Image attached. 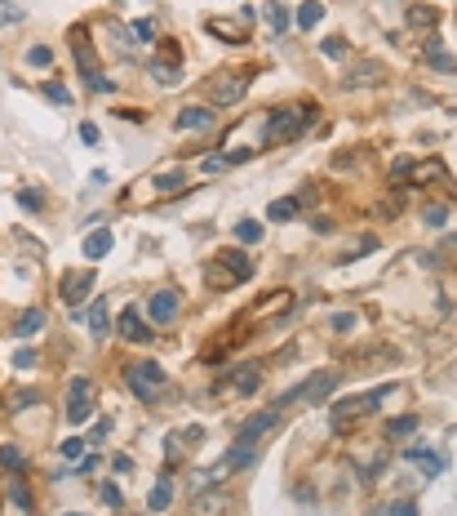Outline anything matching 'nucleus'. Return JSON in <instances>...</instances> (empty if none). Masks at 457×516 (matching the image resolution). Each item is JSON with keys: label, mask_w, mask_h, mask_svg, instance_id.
<instances>
[{"label": "nucleus", "mask_w": 457, "mask_h": 516, "mask_svg": "<svg viewBox=\"0 0 457 516\" xmlns=\"http://www.w3.org/2000/svg\"><path fill=\"white\" fill-rule=\"evenodd\" d=\"M205 280H209L213 290H231V285H235V280H231L222 268H218V263H209V268H205Z\"/></svg>", "instance_id": "nucleus-31"}, {"label": "nucleus", "mask_w": 457, "mask_h": 516, "mask_svg": "<svg viewBox=\"0 0 457 516\" xmlns=\"http://www.w3.org/2000/svg\"><path fill=\"white\" fill-rule=\"evenodd\" d=\"M18 205L23 209H40L45 201H40V192H18Z\"/></svg>", "instance_id": "nucleus-47"}, {"label": "nucleus", "mask_w": 457, "mask_h": 516, "mask_svg": "<svg viewBox=\"0 0 457 516\" xmlns=\"http://www.w3.org/2000/svg\"><path fill=\"white\" fill-rule=\"evenodd\" d=\"M386 392H391V388H373L368 396H351V401H337V405H333V414H329L333 432H346L351 423H360L368 410H378V405L386 401Z\"/></svg>", "instance_id": "nucleus-5"}, {"label": "nucleus", "mask_w": 457, "mask_h": 516, "mask_svg": "<svg viewBox=\"0 0 457 516\" xmlns=\"http://www.w3.org/2000/svg\"><path fill=\"white\" fill-rule=\"evenodd\" d=\"M315 107L311 103H293V107H276V111H266V125H262V138L266 143H289V138H298L302 129H307L311 121H315Z\"/></svg>", "instance_id": "nucleus-1"}, {"label": "nucleus", "mask_w": 457, "mask_h": 516, "mask_svg": "<svg viewBox=\"0 0 457 516\" xmlns=\"http://www.w3.org/2000/svg\"><path fill=\"white\" fill-rule=\"evenodd\" d=\"M72 516H76V512H72Z\"/></svg>", "instance_id": "nucleus-56"}, {"label": "nucleus", "mask_w": 457, "mask_h": 516, "mask_svg": "<svg viewBox=\"0 0 457 516\" xmlns=\"http://www.w3.org/2000/svg\"><path fill=\"white\" fill-rule=\"evenodd\" d=\"M27 62H31V67H49V62H54V49H49V45L27 49Z\"/></svg>", "instance_id": "nucleus-36"}, {"label": "nucleus", "mask_w": 457, "mask_h": 516, "mask_svg": "<svg viewBox=\"0 0 457 516\" xmlns=\"http://www.w3.org/2000/svg\"><path fill=\"white\" fill-rule=\"evenodd\" d=\"M40 325H45V312H40V307H27L18 321H13V339H36Z\"/></svg>", "instance_id": "nucleus-18"}, {"label": "nucleus", "mask_w": 457, "mask_h": 516, "mask_svg": "<svg viewBox=\"0 0 457 516\" xmlns=\"http://www.w3.org/2000/svg\"><path fill=\"white\" fill-rule=\"evenodd\" d=\"M293 23H298L302 31H315L320 23H325V5H320V0H307V5H298V13H293Z\"/></svg>", "instance_id": "nucleus-20"}, {"label": "nucleus", "mask_w": 457, "mask_h": 516, "mask_svg": "<svg viewBox=\"0 0 457 516\" xmlns=\"http://www.w3.org/2000/svg\"><path fill=\"white\" fill-rule=\"evenodd\" d=\"M329 325L337 329V334H351V329H355V312H337V316H333Z\"/></svg>", "instance_id": "nucleus-41"}, {"label": "nucleus", "mask_w": 457, "mask_h": 516, "mask_svg": "<svg viewBox=\"0 0 457 516\" xmlns=\"http://www.w3.org/2000/svg\"><path fill=\"white\" fill-rule=\"evenodd\" d=\"M156 187H160V192H174V187H182V174H178V170H174V174H160V178H156Z\"/></svg>", "instance_id": "nucleus-44"}, {"label": "nucleus", "mask_w": 457, "mask_h": 516, "mask_svg": "<svg viewBox=\"0 0 457 516\" xmlns=\"http://www.w3.org/2000/svg\"><path fill=\"white\" fill-rule=\"evenodd\" d=\"M89 334H94V339H107V334H111V312H107V298H98V303L89 307Z\"/></svg>", "instance_id": "nucleus-19"}, {"label": "nucleus", "mask_w": 457, "mask_h": 516, "mask_svg": "<svg viewBox=\"0 0 457 516\" xmlns=\"http://www.w3.org/2000/svg\"><path fill=\"white\" fill-rule=\"evenodd\" d=\"M169 498H174V485H169V476H160L147 503H151V512H164V507H169Z\"/></svg>", "instance_id": "nucleus-29"}, {"label": "nucleus", "mask_w": 457, "mask_h": 516, "mask_svg": "<svg viewBox=\"0 0 457 516\" xmlns=\"http://www.w3.org/2000/svg\"><path fill=\"white\" fill-rule=\"evenodd\" d=\"M409 170H413V160H395V165H391V178H404Z\"/></svg>", "instance_id": "nucleus-54"}, {"label": "nucleus", "mask_w": 457, "mask_h": 516, "mask_svg": "<svg viewBox=\"0 0 457 516\" xmlns=\"http://www.w3.org/2000/svg\"><path fill=\"white\" fill-rule=\"evenodd\" d=\"M386 516H417V507L409 503V498H400V503H391V507H386Z\"/></svg>", "instance_id": "nucleus-45"}, {"label": "nucleus", "mask_w": 457, "mask_h": 516, "mask_svg": "<svg viewBox=\"0 0 457 516\" xmlns=\"http://www.w3.org/2000/svg\"><path fill=\"white\" fill-rule=\"evenodd\" d=\"M213 263H218V268H222V272L235 280V285L253 276V258L244 254V249H218V258H213Z\"/></svg>", "instance_id": "nucleus-12"}, {"label": "nucleus", "mask_w": 457, "mask_h": 516, "mask_svg": "<svg viewBox=\"0 0 457 516\" xmlns=\"http://www.w3.org/2000/svg\"><path fill=\"white\" fill-rule=\"evenodd\" d=\"M89 378H72V405H67V423H84L89 419Z\"/></svg>", "instance_id": "nucleus-14"}, {"label": "nucleus", "mask_w": 457, "mask_h": 516, "mask_svg": "<svg viewBox=\"0 0 457 516\" xmlns=\"http://www.w3.org/2000/svg\"><path fill=\"white\" fill-rule=\"evenodd\" d=\"M227 507H231V494L222 485H209V490L191 494V516H222Z\"/></svg>", "instance_id": "nucleus-10"}, {"label": "nucleus", "mask_w": 457, "mask_h": 516, "mask_svg": "<svg viewBox=\"0 0 457 516\" xmlns=\"http://www.w3.org/2000/svg\"><path fill=\"white\" fill-rule=\"evenodd\" d=\"M244 94H249V80L235 76V72H218L209 80V103L213 107H231V103H240Z\"/></svg>", "instance_id": "nucleus-7"}, {"label": "nucleus", "mask_w": 457, "mask_h": 516, "mask_svg": "<svg viewBox=\"0 0 457 516\" xmlns=\"http://www.w3.org/2000/svg\"><path fill=\"white\" fill-rule=\"evenodd\" d=\"M111 468H115V472H133V459H129V454H115Z\"/></svg>", "instance_id": "nucleus-53"}, {"label": "nucleus", "mask_w": 457, "mask_h": 516, "mask_svg": "<svg viewBox=\"0 0 457 516\" xmlns=\"http://www.w3.org/2000/svg\"><path fill=\"white\" fill-rule=\"evenodd\" d=\"M289 303H293V298H289V290H271V298H262V303L253 307V316H266V312H276V307L284 312Z\"/></svg>", "instance_id": "nucleus-27"}, {"label": "nucleus", "mask_w": 457, "mask_h": 516, "mask_svg": "<svg viewBox=\"0 0 457 516\" xmlns=\"http://www.w3.org/2000/svg\"><path fill=\"white\" fill-rule=\"evenodd\" d=\"M235 241H240V245H258L262 241V223L240 219V223H235Z\"/></svg>", "instance_id": "nucleus-30"}, {"label": "nucleus", "mask_w": 457, "mask_h": 516, "mask_svg": "<svg viewBox=\"0 0 457 516\" xmlns=\"http://www.w3.org/2000/svg\"><path fill=\"white\" fill-rule=\"evenodd\" d=\"M160 62H182V49H178V40H160Z\"/></svg>", "instance_id": "nucleus-40"}, {"label": "nucleus", "mask_w": 457, "mask_h": 516, "mask_svg": "<svg viewBox=\"0 0 457 516\" xmlns=\"http://www.w3.org/2000/svg\"><path fill=\"white\" fill-rule=\"evenodd\" d=\"M422 219H427V227H444L448 209H444V205H427V209H422Z\"/></svg>", "instance_id": "nucleus-38"}, {"label": "nucleus", "mask_w": 457, "mask_h": 516, "mask_svg": "<svg viewBox=\"0 0 457 516\" xmlns=\"http://www.w3.org/2000/svg\"><path fill=\"white\" fill-rule=\"evenodd\" d=\"M0 468H5V472H18L23 468V454L13 445H5V449H0Z\"/></svg>", "instance_id": "nucleus-37"}, {"label": "nucleus", "mask_w": 457, "mask_h": 516, "mask_svg": "<svg viewBox=\"0 0 457 516\" xmlns=\"http://www.w3.org/2000/svg\"><path fill=\"white\" fill-rule=\"evenodd\" d=\"M45 98H49V103H58V107H72V89H62L58 80H49V85H45Z\"/></svg>", "instance_id": "nucleus-32"}, {"label": "nucleus", "mask_w": 457, "mask_h": 516, "mask_svg": "<svg viewBox=\"0 0 457 516\" xmlns=\"http://www.w3.org/2000/svg\"><path fill=\"white\" fill-rule=\"evenodd\" d=\"M94 268H72V272H62V280H58V298L67 307H80L84 298L94 294Z\"/></svg>", "instance_id": "nucleus-6"}, {"label": "nucleus", "mask_w": 457, "mask_h": 516, "mask_svg": "<svg viewBox=\"0 0 457 516\" xmlns=\"http://www.w3.org/2000/svg\"><path fill=\"white\" fill-rule=\"evenodd\" d=\"M72 54H76L80 80H84V85H89L94 94H115V85L103 76V67H98V54H94V45H89V27H84V23L72 27Z\"/></svg>", "instance_id": "nucleus-3"}, {"label": "nucleus", "mask_w": 457, "mask_h": 516, "mask_svg": "<svg viewBox=\"0 0 457 516\" xmlns=\"http://www.w3.org/2000/svg\"><path fill=\"white\" fill-rule=\"evenodd\" d=\"M36 361H40V356H36V347H23V352L13 356V370H31Z\"/></svg>", "instance_id": "nucleus-43"}, {"label": "nucleus", "mask_w": 457, "mask_h": 516, "mask_svg": "<svg viewBox=\"0 0 457 516\" xmlns=\"http://www.w3.org/2000/svg\"><path fill=\"white\" fill-rule=\"evenodd\" d=\"M262 18H266V27H271V31H276V36H280V31H284V27L293 23V13L284 9L280 0H266V5H262Z\"/></svg>", "instance_id": "nucleus-22"}, {"label": "nucleus", "mask_w": 457, "mask_h": 516, "mask_svg": "<svg viewBox=\"0 0 457 516\" xmlns=\"http://www.w3.org/2000/svg\"><path fill=\"white\" fill-rule=\"evenodd\" d=\"M435 18H439V13H435L431 5H417V9L409 13V23H413V27H435Z\"/></svg>", "instance_id": "nucleus-35"}, {"label": "nucleus", "mask_w": 457, "mask_h": 516, "mask_svg": "<svg viewBox=\"0 0 457 516\" xmlns=\"http://www.w3.org/2000/svg\"><path fill=\"white\" fill-rule=\"evenodd\" d=\"M337 383H342V374H337V370L311 374L307 383H298V388H289V392H284L280 401H276V410L284 414V410H289V405H298V401H325V396H329V392L337 388Z\"/></svg>", "instance_id": "nucleus-4"}, {"label": "nucleus", "mask_w": 457, "mask_h": 516, "mask_svg": "<svg viewBox=\"0 0 457 516\" xmlns=\"http://www.w3.org/2000/svg\"><path fill=\"white\" fill-rule=\"evenodd\" d=\"M422 54H427V62L435 72H457V58H448L444 49H439V40L435 36H427V45H422Z\"/></svg>", "instance_id": "nucleus-21"}, {"label": "nucleus", "mask_w": 457, "mask_h": 516, "mask_svg": "<svg viewBox=\"0 0 457 516\" xmlns=\"http://www.w3.org/2000/svg\"><path fill=\"white\" fill-rule=\"evenodd\" d=\"M409 432H417V414H400V419L386 423V437L400 441V437H409Z\"/></svg>", "instance_id": "nucleus-28"}, {"label": "nucleus", "mask_w": 457, "mask_h": 516, "mask_svg": "<svg viewBox=\"0 0 457 516\" xmlns=\"http://www.w3.org/2000/svg\"><path fill=\"white\" fill-rule=\"evenodd\" d=\"M115 116H120V121H133V125H142V121H147L142 111H129V107H125V111H115Z\"/></svg>", "instance_id": "nucleus-55"}, {"label": "nucleus", "mask_w": 457, "mask_h": 516, "mask_svg": "<svg viewBox=\"0 0 457 516\" xmlns=\"http://www.w3.org/2000/svg\"><path fill=\"white\" fill-rule=\"evenodd\" d=\"M320 49H325V58H346V40L342 36H329Z\"/></svg>", "instance_id": "nucleus-39"}, {"label": "nucleus", "mask_w": 457, "mask_h": 516, "mask_svg": "<svg viewBox=\"0 0 457 516\" xmlns=\"http://www.w3.org/2000/svg\"><path fill=\"white\" fill-rule=\"evenodd\" d=\"M58 449H62V459H80V454H84V441H80V437H67Z\"/></svg>", "instance_id": "nucleus-42"}, {"label": "nucleus", "mask_w": 457, "mask_h": 516, "mask_svg": "<svg viewBox=\"0 0 457 516\" xmlns=\"http://www.w3.org/2000/svg\"><path fill=\"white\" fill-rule=\"evenodd\" d=\"M205 31L227 45H249V23H231V18H205Z\"/></svg>", "instance_id": "nucleus-13"}, {"label": "nucleus", "mask_w": 457, "mask_h": 516, "mask_svg": "<svg viewBox=\"0 0 457 516\" xmlns=\"http://www.w3.org/2000/svg\"><path fill=\"white\" fill-rule=\"evenodd\" d=\"M227 170V156H213V160H205V174H222Z\"/></svg>", "instance_id": "nucleus-52"}, {"label": "nucleus", "mask_w": 457, "mask_h": 516, "mask_svg": "<svg viewBox=\"0 0 457 516\" xmlns=\"http://www.w3.org/2000/svg\"><path fill=\"white\" fill-rule=\"evenodd\" d=\"M115 334H120L125 343H151V329H147V316L138 307H125L120 316H115Z\"/></svg>", "instance_id": "nucleus-11"}, {"label": "nucleus", "mask_w": 457, "mask_h": 516, "mask_svg": "<svg viewBox=\"0 0 457 516\" xmlns=\"http://www.w3.org/2000/svg\"><path fill=\"white\" fill-rule=\"evenodd\" d=\"M382 80H386V67H382V62H378V58H360V62H351V67H346V80H342V85H346V89H368V85H382Z\"/></svg>", "instance_id": "nucleus-9"}, {"label": "nucleus", "mask_w": 457, "mask_h": 516, "mask_svg": "<svg viewBox=\"0 0 457 516\" xmlns=\"http://www.w3.org/2000/svg\"><path fill=\"white\" fill-rule=\"evenodd\" d=\"M298 209H302L298 196H284V201H271V205H266V219H271V223H289V219H298Z\"/></svg>", "instance_id": "nucleus-23"}, {"label": "nucleus", "mask_w": 457, "mask_h": 516, "mask_svg": "<svg viewBox=\"0 0 457 516\" xmlns=\"http://www.w3.org/2000/svg\"><path fill=\"white\" fill-rule=\"evenodd\" d=\"M200 441H205V432H200V427H187V432H182V445H200Z\"/></svg>", "instance_id": "nucleus-51"}, {"label": "nucleus", "mask_w": 457, "mask_h": 516, "mask_svg": "<svg viewBox=\"0 0 457 516\" xmlns=\"http://www.w3.org/2000/svg\"><path fill=\"white\" fill-rule=\"evenodd\" d=\"M409 459H413V463H422V468H431V476H435V472H444V459H439L435 449H422V445H413V449H409Z\"/></svg>", "instance_id": "nucleus-26"}, {"label": "nucleus", "mask_w": 457, "mask_h": 516, "mask_svg": "<svg viewBox=\"0 0 457 516\" xmlns=\"http://www.w3.org/2000/svg\"><path fill=\"white\" fill-rule=\"evenodd\" d=\"M133 36H138V40H156V27L142 18V23H133Z\"/></svg>", "instance_id": "nucleus-48"}, {"label": "nucleus", "mask_w": 457, "mask_h": 516, "mask_svg": "<svg viewBox=\"0 0 457 516\" xmlns=\"http://www.w3.org/2000/svg\"><path fill=\"white\" fill-rule=\"evenodd\" d=\"M103 503H107V507H120V490H115L111 481H103Z\"/></svg>", "instance_id": "nucleus-46"}, {"label": "nucleus", "mask_w": 457, "mask_h": 516, "mask_svg": "<svg viewBox=\"0 0 457 516\" xmlns=\"http://www.w3.org/2000/svg\"><path fill=\"white\" fill-rule=\"evenodd\" d=\"M103 254H111V231L107 227L84 236V258H103Z\"/></svg>", "instance_id": "nucleus-24"}, {"label": "nucleus", "mask_w": 457, "mask_h": 516, "mask_svg": "<svg viewBox=\"0 0 457 516\" xmlns=\"http://www.w3.org/2000/svg\"><path fill=\"white\" fill-rule=\"evenodd\" d=\"M125 383H129V392L138 396V401H147V405H160L164 392H169V374H164V365H156V361L125 365Z\"/></svg>", "instance_id": "nucleus-2"}, {"label": "nucleus", "mask_w": 457, "mask_h": 516, "mask_svg": "<svg viewBox=\"0 0 457 516\" xmlns=\"http://www.w3.org/2000/svg\"><path fill=\"white\" fill-rule=\"evenodd\" d=\"M222 388H235V392H244V396H249V392H258V388H262V370H258V365H249V370H235V374L222 383ZM222 388H218V392H222Z\"/></svg>", "instance_id": "nucleus-17"}, {"label": "nucleus", "mask_w": 457, "mask_h": 516, "mask_svg": "<svg viewBox=\"0 0 457 516\" xmlns=\"http://www.w3.org/2000/svg\"><path fill=\"white\" fill-rule=\"evenodd\" d=\"M13 23H23V9L13 0H0V27H13Z\"/></svg>", "instance_id": "nucleus-34"}, {"label": "nucleus", "mask_w": 457, "mask_h": 516, "mask_svg": "<svg viewBox=\"0 0 457 516\" xmlns=\"http://www.w3.org/2000/svg\"><path fill=\"white\" fill-rule=\"evenodd\" d=\"M9 494H13V503H18L23 512H31V494H27V485H23V476L13 472V485H9Z\"/></svg>", "instance_id": "nucleus-33"}, {"label": "nucleus", "mask_w": 457, "mask_h": 516, "mask_svg": "<svg viewBox=\"0 0 457 516\" xmlns=\"http://www.w3.org/2000/svg\"><path fill=\"white\" fill-rule=\"evenodd\" d=\"M80 143H89V147H94V143H98V125L84 121V125H80Z\"/></svg>", "instance_id": "nucleus-50"}, {"label": "nucleus", "mask_w": 457, "mask_h": 516, "mask_svg": "<svg viewBox=\"0 0 457 516\" xmlns=\"http://www.w3.org/2000/svg\"><path fill=\"white\" fill-rule=\"evenodd\" d=\"M107 432H111V423H107V419H98V423H94V437H89V445H103V437H107Z\"/></svg>", "instance_id": "nucleus-49"}, {"label": "nucleus", "mask_w": 457, "mask_h": 516, "mask_svg": "<svg viewBox=\"0 0 457 516\" xmlns=\"http://www.w3.org/2000/svg\"><path fill=\"white\" fill-rule=\"evenodd\" d=\"M276 419H280V410L271 405V410H258L253 419H244V427H240V437H235V445H244V449H258V441L266 437L271 427H276Z\"/></svg>", "instance_id": "nucleus-8"}, {"label": "nucleus", "mask_w": 457, "mask_h": 516, "mask_svg": "<svg viewBox=\"0 0 457 516\" xmlns=\"http://www.w3.org/2000/svg\"><path fill=\"white\" fill-rule=\"evenodd\" d=\"M174 129H213V107H182L174 116Z\"/></svg>", "instance_id": "nucleus-16"}, {"label": "nucleus", "mask_w": 457, "mask_h": 516, "mask_svg": "<svg viewBox=\"0 0 457 516\" xmlns=\"http://www.w3.org/2000/svg\"><path fill=\"white\" fill-rule=\"evenodd\" d=\"M147 316L156 325H169L178 316V294L174 290H160V294H151V307H147Z\"/></svg>", "instance_id": "nucleus-15"}, {"label": "nucleus", "mask_w": 457, "mask_h": 516, "mask_svg": "<svg viewBox=\"0 0 457 516\" xmlns=\"http://www.w3.org/2000/svg\"><path fill=\"white\" fill-rule=\"evenodd\" d=\"M147 72H151V80H156V85H164V89H169V85H182V76H178L174 62H160V58H156Z\"/></svg>", "instance_id": "nucleus-25"}]
</instances>
